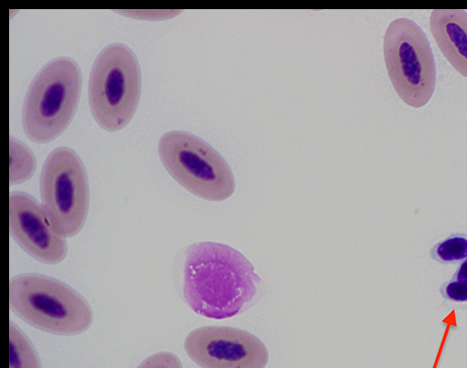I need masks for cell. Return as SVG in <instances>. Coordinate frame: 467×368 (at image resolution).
Here are the masks:
<instances>
[{
	"instance_id": "cell-8",
	"label": "cell",
	"mask_w": 467,
	"mask_h": 368,
	"mask_svg": "<svg viewBox=\"0 0 467 368\" xmlns=\"http://www.w3.org/2000/svg\"><path fill=\"white\" fill-rule=\"evenodd\" d=\"M188 356L202 368H265V344L249 332L224 326L193 330L185 339Z\"/></svg>"
},
{
	"instance_id": "cell-2",
	"label": "cell",
	"mask_w": 467,
	"mask_h": 368,
	"mask_svg": "<svg viewBox=\"0 0 467 368\" xmlns=\"http://www.w3.org/2000/svg\"><path fill=\"white\" fill-rule=\"evenodd\" d=\"M10 305L28 324L57 335L81 334L94 322L90 305L78 291L41 274L14 277L10 282Z\"/></svg>"
},
{
	"instance_id": "cell-7",
	"label": "cell",
	"mask_w": 467,
	"mask_h": 368,
	"mask_svg": "<svg viewBox=\"0 0 467 368\" xmlns=\"http://www.w3.org/2000/svg\"><path fill=\"white\" fill-rule=\"evenodd\" d=\"M43 208L55 230L64 238L84 228L89 207L86 168L78 153L62 147L47 157L41 175Z\"/></svg>"
},
{
	"instance_id": "cell-1",
	"label": "cell",
	"mask_w": 467,
	"mask_h": 368,
	"mask_svg": "<svg viewBox=\"0 0 467 368\" xmlns=\"http://www.w3.org/2000/svg\"><path fill=\"white\" fill-rule=\"evenodd\" d=\"M261 283L254 266L235 249L200 242L186 250L182 293L198 315L223 320L244 312L256 302Z\"/></svg>"
},
{
	"instance_id": "cell-16",
	"label": "cell",
	"mask_w": 467,
	"mask_h": 368,
	"mask_svg": "<svg viewBox=\"0 0 467 368\" xmlns=\"http://www.w3.org/2000/svg\"><path fill=\"white\" fill-rule=\"evenodd\" d=\"M120 15L129 18L146 20V21H162L175 18L181 11H120L117 12Z\"/></svg>"
},
{
	"instance_id": "cell-6",
	"label": "cell",
	"mask_w": 467,
	"mask_h": 368,
	"mask_svg": "<svg viewBox=\"0 0 467 368\" xmlns=\"http://www.w3.org/2000/svg\"><path fill=\"white\" fill-rule=\"evenodd\" d=\"M383 53L399 97L412 108L426 106L435 90L437 72L431 45L421 28L407 18L391 22L384 36Z\"/></svg>"
},
{
	"instance_id": "cell-11",
	"label": "cell",
	"mask_w": 467,
	"mask_h": 368,
	"mask_svg": "<svg viewBox=\"0 0 467 368\" xmlns=\"http://www.w3.org/2000/svg\"><path fill=\"white\" fill-rule=\"evenodd\" d=\"M10 368H43L34 344L13 322L10 325Z\"/></svg>"
},
{
	"instance_id": "cell-15",
	"label": "cell",
	"mask_w": 467,
	"mask_h": 368,
	"mask_svg": "<svg viewBox=\"0 0 467 368\" xmlns=\"http://www.w3.org/2000/svg\"><path fill=\"white\" fill-rule=\"evenodd\" d=\"M441 296L454 302H467V282L451 280L441 286Z\"/></svg>"
},
{
	"instance_id": "cell-4",
	"label": "cell",
	"mask_w": 467,
	"mask_h": 368,
	"mask_svg": "<svg viewBox=\"0 0 467 368\" xmlns=\"http://www.w3.org/2000/svg\"><path fill=\"white\" fill-rule=\"evenodd\" d=\"M140 90V68L133 51L122 44L105 47L93 65L88 88L98 124L109 132L126 128L138 108Z\"/></svg>"
},
{
	"instance_id": "cell-13",
	"label": "cell",
	"mask_w": 467,
	"mask_h": 368,
	"mask_svg": "<svg viewBox=\"0 0 467 368\" xmlns=\"http://www.w3.org/2000/svg\"><path fill=\"white\" fill-rule=\"evenodd\" d=\"M431 258L441 264H456L467 259V235L452 234L436 243L430 251Z\"/></svg>"
},
{
	"instance_id": "cell-12",
	"label": "cell",
	"mask_w": 467,
	"mask_h": 368,
	"mask_svg": "<svg viewBox=\"0 0 467 368\" xmlns=\"http://www.w3.org/2000/svg\"><path fill=\"white\" fill-rule=\"evenodd\" d=\"M36 158L23 141L12 138L10 142V182L18 186L29 180L36 169Z\"/></svg>"
},
{
	"instance_id": "cell-9",
	"label": "cell",
	"mask_w": 467,
	"mask_h": 368,
	"mask_svg": "<svg viewBox=\"0 0 467 368\" xmlns=\"http://www.w3.org/2000/svg\"><path fill=\"white\" fill-rule=\"evenodd\" d=\"M10 231L17 244L40 262L57 265L67 258V239L55 230L43 206L26 193L10 196Z\"/></svg>"
},
{
	"instance_id": "cell-3",
	"label": "cell",
	"mask_w": 467,
	"mask_h": 368,
	"mask_svg": "<svg viewBox=\"0 0 467 368\" xmlns=\"http://www.w3.org/2000/svg\"><path fill=\"white\" fill-rule=\"evenodd\" d=\"M81 89V70L74 59L58 57L47 63L26 97L23 124L26 136L39 144L61 136L77 112Z\"/></svg>"
},
{
	"instance_id": "cell-5",
	"label": "cell",
	"mask_w": 467,
	"mask_h": 368,
	"mask_svg": "<svg viewBox=\"0 0 467 368\" xmlns=\"http://www.w3.org/2000/svg\"><path fill=\"white\" fill-rule=\"evenodd\" d=\"M158 151L171 177L197 198L222 202L235 193V178L227 162L195 135L170 131L161 138Z\"/></svg>"
},
{
	"instance_id": "cell-17",
	"label": "cell",
	"mask_w": 467,
	"mask_h": 368,
	"mask_svg": "<svg viewBox=\"0 0 467 368\" xmlns=\"http://www.w3.org/2000/svg\"><path fill=\"white\" fill-rule=\"evenodd\" d=\"M451 280L467 282V259L461 262Z\"/></svg>"
},
{
	"instance_id": "cell-10",
	"label": "cell",
	"mask_w": 467,
	"mask_h": 368,
	"mask_svg": "<svg viewBox=\"0 0 467 368\" xmlns=\"http://www.w3.org/2000/svg\"><path fill=\"white\" fill-rule=\"evenodd\" d=\"M429 23L442 56L455 71L467 78V12L434 10Z\"/></svg>"
},
{
	"instance_id": "cell-14",
	"label": "cell",
	"mask_w": 467,
	"mask_h": 368,
	"mask_svg": "<svg viewBox=\"0 0 467 368\" xmlns=\"http://www.w3.org/2000/svg\"><path fill=\"white\" fill-rule=\"evenodd\" d=\"M138 368H183L181 360L172 353L161 352L146 358Z\"/></svg>"
}]
</instances>
